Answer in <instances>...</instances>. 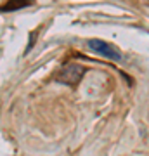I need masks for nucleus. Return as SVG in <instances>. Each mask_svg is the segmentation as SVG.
<instances>
[{
	"label": "nucleus",
	"mask_w": 149,
	"mask_h": 156,
	"mask_svg": "<svg viewBox=\"0 0 149 156\" xmlns=\"http://www.w3.org/2000/svg\"><path fill=\"white\" fill-rule=\"evenodd\" d=\"M33 0H7L4 5H0V12H12V11H19L24 7L31 5Z\"/></svg>",
	"instance_id": "3"
},
{
	"label": "nucleus",
	"mask_w": 149,
	"mask_h": 156,
	"mask_svg": "<svg viewBox=\"0 0 149 156\" xmlns=\"http://www.w3.org/2000/svg\"><path fill=\"white\" fill-rule=\"evenodd\" d=\"M83 75H85V66L76 64V62H71V64H64L62 66V69L55 75V80L59 83L75 87V85L80 83V80L83 78Z\"/></svg>",
	"instance_id": "1"
},
{
	"label": "nucleus",
	"mask_w": 149,
	"mask_h": 156,
	"mask_svg": "<svg viewBox=\"0 0 149 156\" xmlns=\"http://www.w3.org/2000/svg\"><path fill=\"white\" fill-rule=\"evenodd\" d=\"M37 33H38V30H35V31H31V35H30V37H31V38H30V42H28V47H26V52L30 49H31V47H33V44H35V40H37Z\"/></svg>",
	"instance_id": "4"
},
{
	"label": "nucleus",
	"mask_w": 149,
	"mask_h": 156,
	"mask_svg": "<svg viewBox=\"0 0 149 156\" xmlns=\"http://www.w3.org/2000/svg\"><path fill=\"white\" fill-rule=\"evenodd\" d=\"M88 47L94 50V52L101 54V56L111 59V61H120L122 59L120 50L116 49V47H113L111 44L104 42V40H88Z\"/></svg>",
	"instance_id": "2"
}]
</instances>
